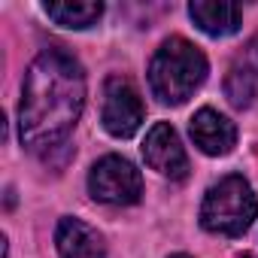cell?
<instances>
[{
	"label": "cell",
	"mask_w": 258,
	"mask_h": 258,
	"mask_svg": "<svg viewBox=\"0 0 258 258\" xmlns=\"http://www.w3.org/2000/svg\"><path fill=\"white\" fill-rule=\"evenodd\" d=\"M85 106V73L61 49L34 58L19 103V137L31 152L61 146Z\"/></svg>",
	"instance_id": "6da1fadb"
},
{
	"label": "cell",
	"mask_w": 258,
	"mask_h": 258,
	"mask_svg": "<svg viewBox=\"0 0 258 258\" xmlns=\"http://www.w3.org/2000/svg\"><path fill=\"white\" fill-rule=\"evenodd\" d=\"M204 79H207L204 52L182 37L164 40L149 64V88L161 103L188 100Z\"/></svg>",
	"instance_id": "7a4b0ae2"
},
{
	"label": "cell",
	"mask_w": 258,
	"mask_h": 258,
	"mask_svg": "<svg viewBox=\"0 0 258 258\" xmlns=\"http://www.w3.org/2000/svg\"><path fill=\"white\" fill-rule=\"evenodd\" d=\"M258 213V201L249 188V182L237 173L222 176L216 185H210V191L204 195L201 204V225L210 234H222V237H240L252 219Z\"/></svg>",
	"instance_id": "3957f363"
},
{
	"label": "cell",
	"mask_w": 258,
	"mask_h": 258,
	"mask_svg": "<svg viewBox=\"0 0 258 258\" xmlns=\"http://www.w3.org/2000/svg\"><path fill=\"white\" fill-rule=\"evenodd\" d=\"M88 191L94 201L100 204H112V207H127L137 204L143 195V176L140 170L118 155H106L100 158L91 173H88Z\"/></svg>",
	"instance_id": "277c9868"
},
{
	"label": "cell",
	"mask_w": 258,
	"mask_h": 258,
	"mask_svg": "<svg viewBox=\"0 0 258 258\" xmlns=\"http://www.w3.org/2000/svg\"><path fill=\"white\" fill-rule=\"evenodd\" d=\"M100 118H103V127L112 137H131L143 124V100L127 79H121V76L106 79Z\"/></svg>",
	"instance_id": "5b68a950"
},
{
	"label": "cell",
	"mask_w": 258,
	"mask_h": 258,
	"mask_svg": "<svg viewBox=\"0 0 258 258\" xmlns=\"http://www.w3.org/2000/svg\"><path fill=\"white\" fill-rule=\"evenodd\" d=\"M143 158L152 170H158L161 176H170V179H185L188 173V155L179 143V134L167 121H158L152 131L146 134V143H143Z\"/></svg>",
	"instance_id": "8992f818"
},
{
	"label": "cell",
	"mask_w": 258,
	"mask_h": 258,
	"mask_svg": "<svg viewBox=\"0 0 258 258\" xmlns=\"http://www.w3.org/2000/svg\"><path fill=\"white\" fill-rule=\"evenodd\" d=\"M191 140L201 152L207 155H228L237 143V127L231 118H225L222 112L204 106L191 115Z\"/></svg>",
	"instance_id": "52a82bcc"
},
{
	"label": "cell",
	"mask_w": 258,
	"mask_h": 258,
	"mask_svg": "<svg viewBox=\"0 0 258 258\" xmlns=\"http://www.w3.org/2000/svg\"><path fill=\"white\" fill-rule=\"evenodd\" d=\"M55 243L61 258H106L103 237L79 219H61L55 231Z\"/></svg>",
	"instance_id": "ba28073f"
},
{
	"label": "cell",
	"mask_w": 258,
	"mask_h": 258,
	"mask_svg": "<svg viewBox=\"0 0 258 258\" xmlns=\"http://www.w3.org/2000/svg\"><path fill=\"white\" fill-rule=\"evenodd\" d=\"M188 16L210 37H228L240 28V7L225 0H195L188 4Z\"/></svg>",
	"instance_id": "9c48e42d"
},
{
	"label": "cell",
	"mask_w": 258,
	"mask_h": 258,
	"mask_svg": "<svg viewBox=\"0 0 258 258\" xmlns=\"http://www.w3.org/2000/svg\"><path fill=\"white\" fill-rule=\"evenodd\" d=\"M225 91H228V100L234 106H249L255 91H258V64H252V55L246 52V58H240L228 79H225Z\"/></svg>",
	"instance_id": "30bf717a"
},
{
	"label": "cell",
	"mask_w": 258,
	"mask_h": 258,
	"mask_svg": "<svg viewBox=\"0 0 258 258\" xmlns=\"http://www.w3.org/2000/svg\"><path fill=\"white\" fill-rule=\"evenodd\" d=\"M43 10H46V16H49L55 25H61V28H76V31L94 25V22L103 16V4H91V0H88V4H85V0H82V4H79V0H76V4H70V0H67V4H46Z\"/></svg>",
	"instance_id": "8fae6325"
},
{
	"label": "cell",
	"mask_w": 258,
	"mask_h": 258,
	"mask_svg": "<svg viewBox=\"0 0 258 258\" xmlns=\"http://www.w3.org/2000/svg\"><path fill=\"white\" fill-rule=\"evenodd\" d=\"M173 258H188V255H173Z\"/></svg>",
	"instance_id": "7c38bea8"
}]
</instances>
